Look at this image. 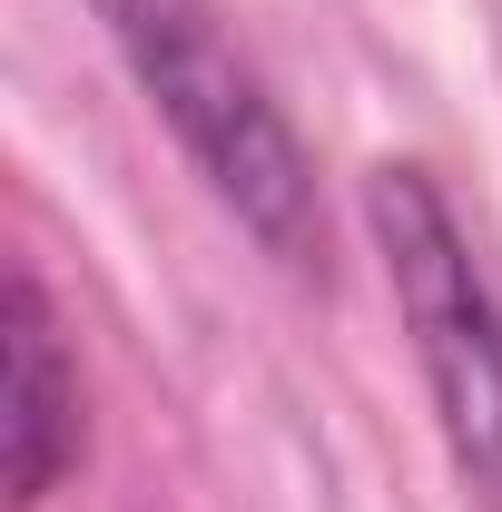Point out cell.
Listing matches in <instances>:
<instances>
[{
    "label": "cell",
    "instance_id": "obj_3",
    "mask_svg": "<svg viewBox=\"0 0 502 512\" xmlns=\"http://www.w3.org/2000/svg\"><path fill=\"white\" fill-rule=\"evenodd\" d=\"M79 453V365L60 345V316L40 296L30 266H10L0 286V493L30 512Z\"/></svg>",
    "mask_w": 502,
    "mask_h": 512
},
{
    "label": "cell",
    "instance_id": "obj_2",
    "mask_svg": "<svg viewBox=\"0 0 502 512\" xmlns=\"http://www.w3.org/2000/svg\"><path fill=\"white\" fill-rule=\"evenodd\" d=\"M365 217H375L394 306L414 325L443 444L463 463V483L483 493V512H502V306H493V286H483V266H473V247H463V227H453V207L424 168H375Z\"/></svg>",
    "mask_w": 502,
    "mask_h": 512
},
{
    "label": "cell",
    "instance_id": "obj_1",
    "mask_svg": "<svg viewBox=\"0 0 502 512\" xmlns=\"http://www.w3.org/2000/svg\"><path fill=\"white\" fill-rule=\"evenodd\" d=\"M89 10L109 20L119 60L158 99V119L178 128L197 178L237 207V227L266 256L306 266L315 256V168L296 148V128H286V109L266 99V79L217 30V10L207 0H89Z\"/></svg>",
    "mask_w": 502,
    "mask_h": 512
}]
</instances>
